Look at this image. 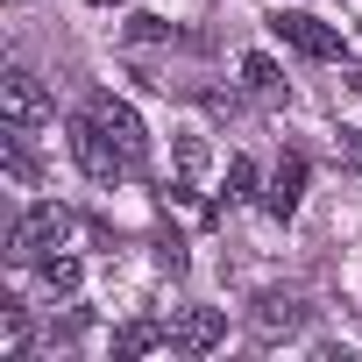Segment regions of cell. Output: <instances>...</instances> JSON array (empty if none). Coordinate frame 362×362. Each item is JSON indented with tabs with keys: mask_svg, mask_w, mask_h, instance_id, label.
Masks as SVG:
<instances>
[{
	"mask_svg": "<svg viewBox=\"0 0 362 362\" xmlns=\"http://www.w3.org/2000/svg\"><path fill=\"white\" fill-rule=\"evenodd\" d=\"M71 156L86 163V177H100V185H114V177H128L135 163H128V149L107 135V121L86 107V114H71Z\"/></svg>",
	"mask_w": 362,
	"mask_h": 362,
	"instance_id": "cell-1",
	"label": "cell"
},
{
	"mask_svg": "<svg viewBox=\"0 0 362 362\" xmlns=\"http://www.w3.org/2000/svg\"><path fill=\"white\" fill-rule=\"evenodd\" d=\"M270 36H277L284 50H298V57H320V64H334V57H348V43H341V29H327L320 15H298V8H277V15H270Z\"/></svg>",
	"mask_w": 362,
	"mask_h": 362,
	"instance_id": "cell-2",
	"label": "cell"
},
{
	"mask_svg": "<svg viewBox=\"0 0 362 362\" xmlns=\"http://www.w3.org/2000/svg\"><path fill=\"white\" fill-rule=\"evenodd\" d=\"M64 235H71V214L57 206V199H36L22 221H15V235H8V249L22 256V263H36V256H50V249H64Z\"/></svg>",
	"mask_w": 362,
	"mask_h": 362,
	"instance_id": "cell-3",
	"label": "cell"
},
{
	"mask_svg": "<svg viewBox=\"0 0 362 362\" xmlns=\"http://www.w3.org/2000/svg\"><path fill=\"white\" fill-rule=\"evenodd\" d=\"M0 114H8V128H43L50 121V93L36 86V71H8V78H0Z\"/></svg>",
	"mask_w": 362,
	"mask_h": 362,
	"instance_id": "cell-4",
	"label": "cell"
},
{
	"mask_svg": "<svg viewBox=\"0 0 362 362\" xmlns=\"http://www.w3.org/2000/svg\"><path fill=\"white\" fill-rule=\"evenodd\" d=\"M249 327H256V341H284V334L305 327V298H298V291H256Z\"/></svg>",
	"mask_w": 362,
	"mask_h": 362,
	"instance_id": "cell-5",
	"label": "cell"
},
{
	"mask_svg": "<svg viewBox=\"0 0 362 362\" xmlns=\"http://www.w3.org/2000/svg\"><path fill=\"white\" fill-rule=\"evenodd\" d=\"M305 177H313V163H305L298 149H284V156H277V170H270V192H263V214H270V221H291V214H298Z\"/></svg>",
	"mask_w": 362,
	"mask_h": 362,
	"instance_id": "cell-6",
	"label": "cell"
},
{
	"mask_svg": "<svg viewBox=\"0 0 362 362\" xmlns=\"http://www.w3.org/2000/svg\"><path fill=\"white\" fill-rule=\"evenodd\" d=\"M93 114H100V121H107V135L128 149V163L142 170V163H149V128H142V114H135L128 100H114V93H100V100H93Z\"/></svg>",
	"mask_w": 362,
	"mask_h": 362,
	"instance_id": "cell-7",
	"label": "cell"
},
{
	"mask_svg": "<svg viewBox=\"0 0 362 362\" xmlns=\"http://www.w3.org/2000/svg\"><path fill=\"white\" fill-rule=\"evenodd\" d=\"M221 341H228V320H221L214 305H192V313L170 320V355H206V348H221Z\"/></svg>",
	"mask_w": 362,
	"mask_h": 362,
	"instance_id": "cell-8",
	"label": "cell"
},
{
	"mask_svg": "<svg viewBox=\"0 0 362 362\" xmlns=\"http://www.w3.org/2000/svg\"><path fill=\"white\" fill-rule=\"evenodd\" d=\"M242 86H249V100H263V107H277V100H291V86H284V71H277V57H263V50H249V57H242Z\"/></svg>",
	"mask_w": 362,
	"mask_h": 362,
	"instance_id": "cell-9",
	"label": "cell"
},
{
	"mask_svg": "<svg viewBox=\"0 0 362 362\" xmlns=\"http://www.w3.org/2000/svg\"><path fill=\"white\" fill-rule=\"evenodd\" d=\"M149 348H170V327H156V320H128V327L114 334V362H135V355H149Z\"/></svg>",
	"mask_w": 362,
	"mask_h": 362,
	"instance_id": "cell-10",
	"label": "cell"
},
{
	"mask_svg": "<svg viewBox=\"0 0 362 362\" xmlns=\"http://www.w3.org/2000/svg\"><path fill=\"white\" fill-rule=\"evenodd\" d=\"M206 177V135H177V192H199Z\"/></svg>",
	"mask_w": 362,
	"mask_h": 362,
	"instance_id": "cell-11",
	"label": "cell"
},
{
	"mask_svg": "<svg viewBox=\"0 0 362 362\" xmlns=\"http://www.w3.org/2000/svg\"><path fill=\"white\" fill-rule=\"evenodd\" d=\"M0 341H8V362L29 355V313H22L15 298H0Z\"/></svg>",
	"mask_w": 362,
	"mask_h": 362,
	"instance_id": "cell-12",
	"label": "cell"
},
{
	"mask_svg": "<svg viewBox=\"0 0 362 362\" xmlns=\"http://www.w3.org/2000/svg\"><path fill=\"white\" fill-rule=\"evenodd\" d=\"M36 277H43L50 291H78V256H57V249H50V256H36Z\"/></svg>",
	"mask_w": 362,
	"mask_h": 362,
	"instance_id": "cell-13",
	"label": "cell"
},
{
	"mask_svg": "<svg viewBox=\"0 0 362 362\" xmlns=\"http://www.w3.org/2000/svg\"><path fill=\"white\" fill-rule=\"evenodd\" d=\"M22 135H29V128H8V149H0V156H8V177H15V185H36V156L22 149Z\"/></svg>",
	"mask_w": 362,
	"mask_h": 362,
	"instance_id": "cell-14",
	"label": "cell"
},
{
	"mask_svg": "<svg viewBox=\"0 0 362 362\" xmlns=\"http://www.w3.org/2000/svg\"><path fill=\"white\" fill-rule=\"evenodd\" d=\"M128 43H177V29H170L163 15H135V22H128Z\"/></svg>",
	"mask_w": 362,
	"mask_h": 362,
	"instance_id": "cell-15",
	"label": "cell"
},
{
	"mask_svg": "<svg viewBox=\"0 0 362 362\" xmlns=\"http://www.w3.org/2000/svg\"><path fill=\"white\" fill-rule=\"evenodd\" d=\"M249 192H256V163H249V156H235V163H228V206H242Z\"/></svg>",
	"mask_w": 362,
	"mask_h": 362,
	"instance_id": "cell-16",
	"label": "cell"
},
{
	"mask_svg": "<svg viewBox=\"0 0 362 362\" xmlns=\"http://www.w3.org/2000/svg\"><path fill=\"white\" fill-rule=\"evenodd\" d=\"M334 156H341V170L362 177V128H334Z\"/></svg>",
	"mask_w": 362,
	"mask_h": 362,
	"instance_id": "cell-17",
	"label": "cell"
},
{
	"mask_svg": "<svg viewBox=\"0 0 362 362\" xmlns=\"http://www.w3.org/2000/svg\"><path fill=\"white\" fill-rule=\"evenodd\" d=\"M93 8H114V0H93Z\"/></svg>",
	"mask_w": 362,
	"mask_h": 362,
	"instance_id": "cell-18",
	"label": "cell"
}]
</instances>
